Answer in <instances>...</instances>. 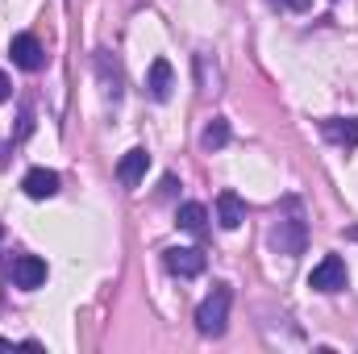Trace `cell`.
<instances>
[{
    "label": "cell",
    "mask_w": 358,
    "mask_h": 354,
    "mask_svg": "<svg viewBox=\"0 0 358 354\" xmlns=\"http://www.w3.org/2000/svg\"><path fill=\"white\" fill-rule=\"evenodd\" d=\"M229 304H234V292H229L225 283H217V288L200 300V309H196V330H200L204 338H221L225 325H229Z\"/></svg>",
    "instance_id": "obj_1"
},
{
    "label": "cell",
    "mask_w": 358,
    "mask_h": 354,
    "mask_svg": "<svg viewBox=\"0 0 358 354\" xmlns=\"http://www.w3.org/2000/svg\"><path fill=\"white\" fill-rule=\"evenodd\" d=\"M304 246H308L304 217H300V213H292V217H279V221H275V229H271V250H275V255H287V259H296V255H304Z\"/></svg>",
    "instance_id": "obj_2"
},
{
    "label": "cell",
    "mask_w": 358,
    "mask_h": 354,
    "mask_svg": "<svg viewBox=\"0 0 358 354\" xmlns=\"http://www.w3.org/2000/svg\"><path fill=\"white\" fill-rule=\"evenodd\" d=\"M346 279H350V275H346V263H342L338 255H325L321 263L313 267L308 288H313V292H342V288H346Z\"/></svg>",
    "instance_id": "obj_3"
},
{
    "label": "cell",
    "mask_w": 358,
    "mask_h": 354,
    "mask_svg": "<svg viewBox=\"0 0 358 354\" xmlns=\"http://www.w3.org/2000/svg\"><path fill=\"white\" fill-rule=\"evenodd\" d=\"M8 279H13V288L34 292V288H42V283H46V263H42L38 255H17L13 267H8Z\"/></svg>",
    "instance_id": "obj_4"
},
{
    "label": "cell",
    "mask_w": 358,
    "mask_h": 354,
    "mask_svg": "<svg viewBox=\"0 0 358 354\" xmlns=\"http://www.w3.org/2000/svg\"><path fill=\"white\" fill-rule=\"evenodd\" d=\"M8 55H13V63H17L21 71H42V67H46V50H42V42H38L34 34H17V38L8 42Z\"/></svg>",
    "instance_id": "obj_5"
},
{
    "label": "cell",
    "mask_w": 358,
    "mask_h": 354,
    "mask_svg": "<svg viewBox=\"0 0 358 354\" xmlns=\"http://www.w3.org/2000/svg\"><path fill=\"white\" fill-rule=\"evenodd\" d=\"M163 263H167L171 275L192 279V275H200V271H204V250H196V246H176V250H167V255H163Z\"/></svg>",
    "instance_id": "obj_6"
},
{
    "label": "cell",
    "mask_w": 358,
    "mask_h": 354,
    "mask_svg": "<svg viewBox=\"0 0 358 354\" xmlns=\"http://www.w3.org/2000/svg\"><path fill=\"white\" fill-rule=\"evenodd\" d=\"M21 192H25L29 200H50V196L59 192V176L46 171V167H29L25 179H21Z\"/></svg>",
    "instance_id": "obj_7"
},
{
    "label": "cell",
    "mask_w": 358,
    "mask_h": 354,
    "mask_svg": "<svg viewBox=\"0 0 358 354\" xmlns=\"http://www.w3.org/2000/svg\"><path fill=\"white\" fill-rule=\"evenodd\" d=\"M146 88H150V100H171V88H176V76H171V63L167 59H155L150 63V80H146Z\"/></svg>",
    "instance_id": "obj_8"
},
{
    "label": "cell",
    "mask_w": 358,
    "mask_h": 354,
    "mask_svg": "<svg viewBox=\"0 0 358 354\" xmlns=\"http://www.w3.org/2000/svg\"><path fill=\"white\" fill-rule=\"evenodd\" d=\"M321 134L338 146H358V121L355 117H325L321 121Z\"/></svg>",
    "instance_id": "obj_9"
},
{
    "label": "cell",
    "mask_w": 358,
    "mask_h": 354,
    "mask_svg": "<svg viewBox=\"0 0 358 354\" xmlns=\"http://www.w3.org/2000/svg\"><path fill=\"white\" fill-rule=\"evenodd\" d=\"M146 167H150V155L146 150H125V159L117 163V176H121L125 187H138L142 176H146Z\"/></svg>",
    "instance_id": "obj_10"
},
{
    "label": "cell",
    "mask_w": 358,
    "mask_h": 354,
    "mask_svg": "<svg viewBox=\"0 0 358 354\" xmlns=\"http://www.w3.org/2000/svg\"><path fill=\"white\" fill-rule=\"evenodd\" d=\"M217 221H221V229H238L246 221V204L238 200V192H221L217 196Z\"/></svg>",
    "instance_id": "obj_11"
},
{
    "label": "cell",
    "mask_w": 358,
    "mask_h": 354,
    "mask_svg": "<svg viewBox=\"0 0 358 354\" xmlns=\"http://www.w3.org/2000/svg\"><path fill=\"white\" fill-rule=\"evenodd\" d=\"M225 142H229V121H225V117H213V121L204 125V134H200V146H204V150H221Z\"/></svg>",
    "instance_id": "obj_12"
},
{
    "label": "cell",
    "mask_w": 358,
    "mask_h": 354,
    "mask_svg": "<svg viewBox=\"0 0 358 354\" xmlns=\"http://www.w3.org/2000/svg\"><path fill=\"white\" fill-rule=\"evenodd\" d=\"M179 225H183L187 234H204V225H208V208H204V204H196V200H192V204H183V208H179Z\"/></svg>",
    "instance_id": "obj_13"
},
{
    "label": "cell",
    "mask_w": 358,
    "mask_h": 354,
    "mask_svg": "<svg viewBox=\"0 0 358 354\" xmlns=\"http://www.w3.org/2000/svg\"><path fill=\"white\" fill-rule=\"evenodd\" d=\"M275 4H279V8H296V13L308 8V0H275Z\"/></svg>",
    "instance_id": "obj_14"
},
{
    "label": "cell",
    "mask_w": 358,
    "mask_h": 354,
    "mask_svg": "<svg viewBox=\"0 0 358 354\" xmlns=\"http://www.w3.org/2000/svg\"><path fill=\"white\" fill-rule=\"evenodd\" d=\"M8 92H13V84H8V76H4V71H0V104H4V100H8Z\"/></svg>",
    "instance_id": "obj_15"
}]
</instances>
